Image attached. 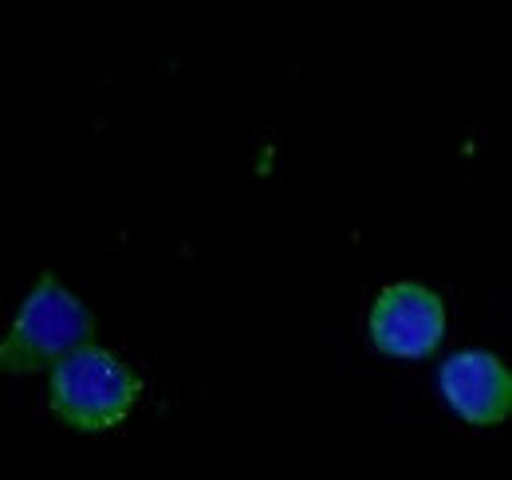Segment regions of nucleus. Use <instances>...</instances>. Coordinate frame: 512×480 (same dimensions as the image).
Masks as SVG:
<instances>
[{"label":"nucleus","mask_w":512,"mask_h":480,"mask_svg":"<svg viewBox=\"0 0 512 480\" xmlns=\"http://www.w3.org/2000/svg\"><path fill=\"white\" fill-rule=\"evenodd\" d=\"M91 339H95V311L52 268H44L24 292L8 331L0 335V374L52 370Z\"/></svg>","instance_id":"1"},{"label":"nucleus","mask_w":512,"mask_h":480,"mask_svg":"<svg viewBox=\"0 0 512 480\" xmlns=\"http://www.w3.org/2000/svg\"><path fill=\"white\" fill-rule=\"evenodd\" d=\"M142 378L111 347L87 343L48 370V410L75 433H107L134 414Z\"/></svg>","instance_id":"2"},{"label":"nucleus","mask_w":512,"mask_h":480,"mask_svg":"<svg viewBox=\"0 0 512 480\" xmlns=\"http://www.w3.org/2000/svg\"><path fill=\"white\" fill-rule=\"evenodd\" d=\"M446 327V300L422 280L386 284L367 315V335L375 351L394 362H422L438 355Z\"/></svg>","instance_id":"3"},{"label":"nucleus","mask_w":512,"mask_h":480,"mask_svg":"<svg viewBox=\"0 0 512 480\" xmlns=\"http://www.w3.org/2000/svg\"><path fill=\"white\" fill-rule=\"evenodd\" d=\"M438 390L449 414L473 429H493L512 414V370L509 362L485 347L453 351L438 366Z\"/></svg>","instance_id":"4"}]
</instances>
